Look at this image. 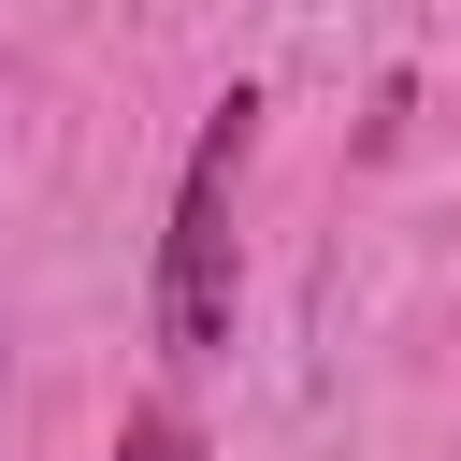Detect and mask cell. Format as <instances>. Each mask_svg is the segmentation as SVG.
I'll return each mask as SVG.
<instances>
[{"instance_id":"obj_1","label":"cell","mask_w":461,"mask_h":461,"mask_svg":"<svg viewBox=\"0 0 461 461\" xmlns=\"http://www.w3.org/2000/svg\"><path fill=\"white\" fill-rule=\"evenodd\" d=\"M259 86L230 72L216 86V115H202V144H187V173H173V216H158V346L173 360H216L230 346V303H245V245H230V216H245V158H259Z\"/></svg>"},{"instance_id":"obj_2","label":"cell","mask_w":461,"mask_h":461,"mask_svg":"<svg viewBox=\"0 0 461 461\" xmlns=\"http://www.w3.org/2000/svg\"><path fill=\"white\" fill-rule=\"evenodd\" d=\"M115 461H202V432H187V403H144V418L115 432Z\"/></svg>"},{"instance_id":"obj_3","label":"cell","mask_w":461,"mask_h":461,"mask_svg":"<svg viewBox=\"0 0 461 461\" xmlns=\"http://www.w3.org/2000/svg\"><path fill=\"white\" fill-rule=\"evenodd\" d=\"M0 346H14V331H0Z\"/></svg>"}]
</instances>
